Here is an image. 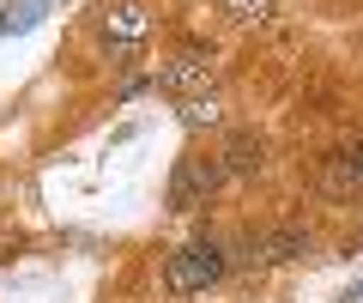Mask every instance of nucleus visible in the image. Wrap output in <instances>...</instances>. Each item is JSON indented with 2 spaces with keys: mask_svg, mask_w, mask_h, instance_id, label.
<instances>
[{
  "mask_svg": "<svg viewBox=\"0 0 363 303\" xmlns=\"http://www.w3.org/2000/svg\"><path fill=\"white\" fill-rule=\"evenodd\" d=\"M218 164H224V176H230V182H248V176L267 170V140H260V133H248V128H236L230 140L218 145Z\"/></svg>",
  "mask_w": 363,
  "mask_h": 303,
  "instance_id": "39448f33",
  "label": "nucleus"
},
{
  "mask_svg": "<svg viewBox=\"0 0 363 303\" xmlns=\"http://www.w3.org/2000/svg\"><path fill=\"white\" fill-rule=\"evenodd\" d=\"M267 243V261H297V255H309V237L303 231H279V237H260Z\"/></svg>",
  "mask_w": 363,
  "mask_h": 303,
  "instance_id": "6e6552de",
  "label": "nucleus"
},
{
  "mask_svg": "<svg viewBox=\"0 0 363 303\" xmlns=\"http://www.w3.org/2000/svg\"><path fill=\"white\" fill-rule=\"evenodd\" d=\"M104 43L121 55V61H133V55L152 43V13H145L140 0H116V6L104 13Z\"/></svg>",
  "mask_w": 363,
  "mask_h": 303,
  "instance_id": "20e7f679",
  "label": "nucleus"
},
{
  "mask_svg": "<svg viewBox=\"0 0 363 303\" xmlns=\"http://www.w3.org/2000/svg\"><path fill=\"white\" fill-rule=\"evenodd\" d=\"M218 13L230 18V25H260V18L272 13V0H218Z\"/></svg>",
  "mask_w": 363,
  "mask_h": 303,
  "instance_id": "1a4fd4ad",
  "label": "nucleus"
},
{
  "mask_svg": "<svg viewBox=\"0 0 363 303\" xmlns=\"http://www.w3.org/2000/svg\"><path fill=\"white\" fill-rule=\"evenodd\" d=\"M212 79H218V55H212L206 43H188V49H176L164 67H157V92L176 97V104H188V97H206Z\"/></svg>",
  "mask_w": 363,
  "mask_h": 303,
  "instance_id": "f03ea898",
  "label": "nucleus"
},
{
  "mask_svg": "<svg viewBox=\"0 0 363 303\" xmlns=\"http://www.w3.org/2000/svg\"><path fill=\"white\" fill-rule=\"evenodd\" d=\"M339 303H363V285H357V291H345V297H339Z\"/></svg>",
  "mask_w": 363,
  "mask_h": 303,
  "instance_id": "9d476101",
  "label": "nucleus"
},
{
  "mask_svg": "<svg viewBox=\"0 0 363 303\" xmlns=\"http://www.w3.org/2000/svg\"><path fill=\"white\" fill-rule=\"evenodd\" d=\"M218 121H224V109H218V97H188V104H182V128H188V133H200V128H218Z\"/></svg>",
  "mask_w": 363,
  "mask_h": 303,
  "instance_id": "0eeeda50",
  "label": "nucleus"
},
{
  "mask_svg": "<svg viewBox=\"0 0 363 303\" xmlns=\"http://www.w3.org/2000/svg\"><path fill=\"white\" fill-rule=\"evenodd\" d=\"M218 182H230L218 164V152H188V158H176V176H169V212H200L212 194H218Z\"/></svg>",
  "mask_w": 363,
  "mask_h": 303,
  "instance_id": "7ed1b4c3",
  "label": "nucleus"
},
{
  "mask_svg": "<svg viewBox=\"0 0 363 303\" xmlns=\"http://www.w3.org/2000/svg\"><path fill=\"white\" fill-rule=\"evenodd\" d=\"M224 273H230V255H224L212 237H194V243H182V249L164 261V291L169 297H194V291L218 285Z\"/></svg>",
  "mask_w": 363,
  "mask_h": 303,
  "instance_id": "f257e3e1",
  "label": "nucleus"
},
{
  "mask_svg": "<svg viewBox=\"0 0 363 303\" xmlns=\"http://www.w3.org/2000/svg\"><path fill=\"white\" fill-rule=\"evenodd\" d=\"M333 188H363V133L345 152H333Z\"/></svg>",
  "mask_w": 363,
  "mask_h": 303,
  "instance_id": "423d86ee",
  "label": "nucleus"
}]
</instances>
